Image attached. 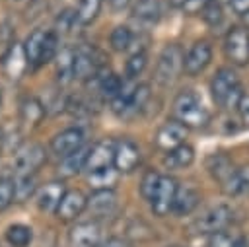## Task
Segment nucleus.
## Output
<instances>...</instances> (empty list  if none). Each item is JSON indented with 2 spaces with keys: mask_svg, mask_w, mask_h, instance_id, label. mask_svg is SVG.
Instances as JSON below:
<instances>
[{
  "mask_svg": "<svg viewBox=\"0 0 249 247\" xmlns=\"http://www.w3.org/2000/svg\"><path fill=\"white\" fill-rule=\"evenodd\" d=\"M171 115L187 128H202L210 121L208 109L193 89H183L175 95L171 105Z\"/></svg>",
  "mask_w": 249,
  "mask_h": 247,
  "instance_id": "f257e3e1",
  "label": "nucleus"
},
{
  "mask_svg": "<svg viewBox=\"0 0 249 247\" xmlns=\"http://www.w3.org/2000/svg\"><path fill=\"white\" fill-rule=\"evenodd\" d=\"M208 171L214 177V181H218L220 189L226 194H230V196L239 194L247 187V183H249L247 175L241 169H237L233 165V161L226 154H214V156H210L208 158Z\"/></svg>",
  "mask_w": 249,
  "mask_h": 247,
  "instance_id": "f03ea898",
  "label": "nucleus"
},
{
  "mask_svg": "<svg viewBox=\"0 0 249 247\" xmlns=\"http://www.w3.org/2000/svg\"><path fill=\"white\" fill-rule=\"evenodd\" d=\"M210 91H212V99L222 109H237V103L243 95L239 78L231 68H220L214 74L210 82Z\"/></svg>",
  "mask_w": 249,
  "mask_h": 247,
  "instance_id": "7ed1b4c3",
  "label": "nucleus"
},
{
  "mask_svg": "<svg viewBox=\"0 0 249 247\" xmlns=\"http://www.w3.org/2000/svg\"><path fill=\"white\" fill-rule=\"evenodd\" d=\"M185 72V51L177 43H169L161 49L156 64V82L160 86H171L179 74Z\"/></svg>",
  "mask_w": 249,
  "mask_h": 247,
  "instance_id": "20e7f679",
  "label": "nucleus"
},
{
  "mask_svg": "<svg viewBox=\"0 0 249 247\" xmlns=\"http://www.w3.org/2000/svg\"><path fill=\"white\" fill-rule=\"evenodd\" d=\"M233 218V212L226 204H216L208 208L200 218H196L191 226V229L198 235H212L216 231H224Z\"/></svg>",
  "mask_w": 249,
  "mask_h": 247,
  "instance_id": "39448f33",
  "label": "nucleus"
},
{
  "mask_svg": "<svg viewBox=\"0 0 249 247\" xmlns=\"http://www.w3.org/2000/svg\"><path fill=\"white\" fill-rule=\"evenodd\" d=\"M103 70V53L93 45H80L74 58V78L91 80Z\"/></svg>",
  "mask_w": 249,
  "mask_h": 247,
  "instance_id": "423d86ee",
  "label": "nucleus"
},
{
  "mask_svg": "<svg viewBox=\"0 0 249 247\" xmlns=\"http://www.w3.org/2000/svg\"><path fill=\"white\" fill-rule=\"evenodd\" d=\"M224 53L235 66L249 64V31L245 27H231L224 37Z\"/></svg>",
  "mask_w": 249,
  "mask_h": 247,
  "instance_id": "0eeeda50",
  "label": "nucleus"
},
{
  "mask_svg": "<svg viewBox=\"0 0 249 247\" xmlns=\"http://www.w3.org/2000/svg\"><path fill=\"white\" fill-rule=\"evenodd\" d=\"M177 181L169 175H161L160 177V183L150 198V206H152V212L156 216H165L173 210V202H175V194H177Z\"/></svg>",
  "mask_w": 249,
  "mask_h": 247,
  "instance_id": "6e6552de",
  "label": "nucleus"
},
{
  "mask_svg": "<svg viewBox=\"0 0 249 247\" xmlns=\"http://www.w3.org/2000/svg\"><path fill=\"white\" fill-rule=\"evenodd\" d=\"M47 161V152L41 144H29L16 154L14 173L16 175H35L37 169Z\"/></svg>",
  "mask_w": 249,
  "mask_h": 247,
  "instance_id": "1a4fd4ad",
  "label": "nucleus"
},
{
  "mask_svg": "<svg viewBox=\"0 0 249 247\" xmlns=\"http://www.w3.org/2000/svg\"><path fill=\"white\" fill-rule=\"evenodd\" d=\"M0 64H2V72L10 80H19L23 76V72L27 70V66H29V60H27V54H25L23 45H19L16 41L10 43V47L6 49Z\"/></svg>",
  "mask_w": 249,
  "mask_h": 247,
  "instance_id": "9d476101",
  "label": "nucleus"
},
{
  "mask_svg": "<svg viewBox=\"0 0 249 247\" xmlns=\"http://www.w3.org/2000/svg\"><path fill=\"white\" fill-rule=\"evenodd\" d=\"M185 138H187V126L173 119V121L163 123V124L156 130L154 144H156L160 150L169 152V150H173V148L185 144Z\"/></svg>",
  "mask_w": 249,
  "mask_h": 247,
  "instance_id": "9b49d317",
  "label": "nucleus"
},
{
  "mask_svg": "<svg viewBox=\"0 0 249 247\" xmlns=\"http://www.w3.org/2000/svg\"><path fill=\"white\" fill-rule=\"evenodd\" d=\"M82 146H84V132H82L78 126H70V128L60 130V132L53 138V142H51L53 154H54L56 158H60V159H64V158H68L70 154L78 152Z\"/></svg>",
  "mask_w": 249,
  "mask_h": 247,
  "instance_id": "f8f14e48",
  "label": "nucleus"
},
{
  "mask_svg": "<svg viewBox=\"0 0 249 247\" xmlns=\"http://www.w3.org/2000/svg\"><path fill=\"white\" fill-rule=\"evenodd\" d=\"M212 60V47L208 41H196L185 54V74L187 76H198L206 70V66Z\"/></svg>",
  "mask_w": 249,
  "mask_h": 247,
  "instance_id": "ddd939ff",
  "label": "nucleus"
},
{
  "mask_svg": "<svg viewBox=\"0 0 249 247\" xmlns=\"http://www.w3.org/2000/svg\"><path fill=\"white\" fill-rule=\"evenodd\" d=\"M115 140H99L89 148V156L86 161V169L89 171H97V169H105V167H113L115 165Z\"/></svg>",
  "mask_w": 249,
  "mask_h": 247,
  "instance_id": "4468645a",
  "label": "nucleus"
},
{
  "mask_svg": "<svg viewBox=\"0 0 249 247\" xmlns=\"http://www.w3.org/2000/svg\"><path fill=\"white\" fill-rule=\"evenodd\" d=\"M140 163V148L134 140L123 138L115 146V169L119 173H130Z\"/></svg>",
  "mask_w": 249,
  "mask_h": 247,
  "instance_id": "2eb2a0df",
  "label": "nucleus"
},
{
  "mask_svg": "<svg viewBox=\"0 0 249 247\" xmlns=\"http://www.w3.org/2000/svg\"><path fill=\"white\" fill-rule=\"evenodd\" d=\"M70 247H99L101 243V228L93 222H82L76 224L68 233Z\"/></svg>",
  "mask_w": 249,
  "mask_h": 247,
  "instance_id": "dca6fc26",
  "label": "nucleus"
},
{
  "mask_svg": "<svg viewBox=\"0 0 249 247\" xmlns=\"http://www.w3.org/2000/svg\"><path fill=\"white\" fill-rule=\"evenodd\" d=\"M86 208H88V196L82 191H66V194L62 196L56 208V216L62 222H70L76 220Z\"/></svg>",
  "mask_w": 249,
  "mask_h": 247,
  "instance_id": "f3484780",
  "label": "nucleus"
},
{
  "mask_svg": "<svg viewBox=\"0 0 249 247\" xmlns=\"http://www.w3.org/2000/svg\"><path fill=\"white\" fill-rule=\"evenodd\" d=\"M89 214L97 220L109 218L117 212V196L113 191H93L91 196H88V208Z\"/></svg>",
  "mask_w": 249,
  "mask_h": 247,
  "instance_id": "a211bd4d",
  "label": "nucleus"
},
{
  "mask_svg": "<svg viewBox=\"0 0 249 247\" xmlns=\"http://www.w3.org/2000/svg\"><path fill=\"white\" fill-rule=\"evenodd\" d=\"M66 194V189L62 185V181H51L47 185H43L37 191V206L43 212H56L62 196Z\"/></svg>",
  "mask_w": 249,
  "mask_h": 247,
  "instance_id": "6ab92c4d",
  "label": "nucleus"
},
{
  "mask_svg": "<svg viewBox=\"0 0 249 247\" xmlns=\"http://www.w3.org/2000/svg\"><path fill=\"white\" fill-rule=\"evenodd\" d=\"M47 115V107L43 101H39L37 97H25L23 103H21V109H19V121H21V126L23 128H35L43 117Z\"/></svg>",
  "mask_w": 249,
  "mask_h": 247,
  "instance_id": "aec40b11",
  "label": "nucleus"
},
{
  "mask_svg": "<svg viewBox=\"0 0 249 247\" xmlns=\"http://www.w3.org/2000/svg\"><path fill=\"white\" fill-rule=\"evenodd\" d=\"M45 39H47V31L45 29H35L29 33V37L23 43L29 66L37 68L43 64V49H45Z\"/></svg>",
  "mask_w": 249,
  "mask_h": 247,
  "instance_id": "412c9836",
  "label": "nucleus"
},
{
  "mask_svg": "<svg viewBox=\"0 0 249 247\" xmlns=\"http://www.w3.org/2000/svg\"><path fill=\"white\" fill-rule=\"evenodd\" d=\"M198 200H200V196H198L196 189H193V187H179L171 212L177 214V216H187V214H191L198 206Z\"/></svg>",
  "mask_w": 249,
  "mask_h": 247,
  "instance_id": "4be33fe9",
  "label": "nucleus"
},
{
  "mask_svg": "<svg viewBox=\"0 0 249 247\" xmlns=\"http://www.w3.org/2000/svg\"><path fill=\"white\" fill-rule=\"evenodd\" d=\"M160 16H161L160 0H136V4L132 6V18L144 25L156 23Z\"/></svg>",
  "mask_w": 249,
  "mask_h": 247,
  "instance_id": "5701e85b",
  "label": "nucleus"
},
{
  "mask_svg": "<svg viewBox=\"0 0 249 247\" xmlns=\"http://www.w3.org/2000/svg\"><path fill=\"white\" fill-rule=\"evenodd\" d=\"M193 159H195V150H193V146L181 144V146H177V148L165 152L163 163H165V167H169V169H185V167H189V165L193 163Z\"/></svg>",
  "mask_w": 249,
  "mask_h": 247,
  "instance_id": "b1692460",
  "label": "nucleus"
},
{
  "mask_svg": "<svg viewBox=\"0 0 249 247\" xmlns=\"http://www.w3.org/2000/svg\"><path fill=\"white\" fill-rule=\"evenodd\" d=\"M91 148V146H89ZM89 148L82 146L78 152L70 154L68 158H64L58 165V173L62 177H74L76 173H80L82 169H86V161H88V156H89Z\"/></svg>",
  "mask_w": 249,
  "mask_h": 247,
  "instance_id": "393cba45",
  "label": "nucleus"
},
{
  "mask_svg": "<svg viewBox=\"0 0 249 247\" xmlns=\"http://www.w3.org/2000/svg\"><path fill=\"white\" fill-rule=\"evenodd\" d=\"M95 80H97V89H99V93H101L103 97L111 99V101L121 93L123 84H124L117 74H113V72H109V70H105V68L95 76Z\"/></svg>",
  "mask_w": 249,
  "mask_h": 247,
  "instance_id": "a878e982",
  "label": "nucleus"
},
{
  "mask_svg": "<svg viewBox=\"0 0 249 247\" xmlns=\"http://www.w3.org/2000/svg\"><path fill=\"white\" fill-rule=\"evenodd\" d=\"M117 181H119V171L115 167H105L88 173V183L91 185L93 191H113Z\"/></svg>",
  "mask_w": 249,
  "mask_h": 247,
  "instance_id": "bb28decb",
  "label": "nucleus"
},
{
  "mask_svg": "<svg viewBox=\"0 0 249 247\" xmlns=\"http://www.w3.org/2000/svg\"><path fill=\"white\" fill-rule=\"evenodd\" d=\"M74 58H76V49L64 47L56 54V78L60 84H68L74 80Z\"/></svg>",
  "mask_w": 249,
  "mask_h": 247,
  "instance_id": "cd10ccee",
  "label": "nucleus"
},
{
  "mask_svg": "<svg viewBox=\"0 0 249 247\" xmlns=\"http://www.w3.org/2000/svg\"><path fill=\"white\" fill-rule=\"evenodd\" d=\"M6 239L12 247H29L33 239V229L25 224H14L6 229Z\"/></svg>",
  "mask_w": 249,
  "mask_h": 247,
  "instance_id": "c85d7f7f",
  "label": "nucleus"
},
{
  "mask_svg": "<svg viewBox=\"0 0 249 247\" xmlns=\"http://www.w3.org/2000/svg\"><path fill=\"white\" fill-rule=\"evenodd\" d=\"M132 39H134V33L130 31L128 25H117L113 31H111V37H109V43L115 51L123 53V51H128V47L132 45Z\"/></svg>",
  "mask_w": 249,
  "mask_h": 247,
  "instance_id": "c756f323",
  "label": "nucleus"
},
{
  "mask_svg": "<svg viewBox=\"0 0 249 247\" xmlns=\"http://www.w3.org/2000/svg\"><path fill=\"white\" fill-rule=\"evenodd\" d=\"M101 10V0H80V6L76 10V19L78 25H88L91 23Z\"/></svg>",
  "mask_w": 249,
  "mask_h": 247,
  "instance_id": "7c9ffc66",
  "label": "nucleus"
},
{
  "mask_svg": "<svg viewBox=\"0 0 249 247\" xmlns=\"http://www.w3.org/2000/svg\"><path fill=\"white\" fill-rule=\"evenodd\" d=\"M146 64H148V54H146V51H134V53L128 56L126 64H124V76H126V80H134L136 76H140V74L144 72Z\"/></svg>",
  "mask_w": 249,
  "mask_h": 247,
  "instance_id": "2f4dec72",
  "label": "nucleus"
},
{
  "mask_svg": "<svg viewBox=\"0 0 249 247\" xmlns=\"http://www.w3.org/2000/svg\"><path fill=\"white\" fill-rule=\"evenodd\" d=\"M16 187V200L23 202L35 193V175H16L14 177Z\"/></svg>",
  "mask_w": 249,
  "mask_h": 247,
  "instance_id": "473e14b6",
  "label": "nucleus"
},
{
  "mask_svg": "<svg viewBox=\"0 0 249 247\" xmlns=\"http://www.w3.org/2000/svg\"><path fill=\"white\" fill-rule=\"evenodd\" d=\"M152 93H150V86L148 84H136L134 89H132V95H130V107H128V113H140L146 103L150 101Z\"/></svg>",
  "mask_w": 249,
  "mask_h": 247,
  "instance_id": "72a5a7b5",
  "label": "nucleus"
},
{
  "mask_svg": "<svg viewBox=\"0 0 249 247\" xmlns=\"http://www.w3.org/2000/svg\"><path fill=\"white\" fill-rule=\"evenodd\" d=\"M160 173L158 171H146L144 175H142V181H140V194H142V198L144 200H148L150 202V198H152V194H154V191H156V187H158V183H160Z\"/></svg>",
  "mask_w": 249,
  "mask_h": 247,
  "instance_id": "f704fd0d",
  "label": "nucleus"
},
{
  "mask_svg": "<svg viewBox=\"0 0 249 247\" xmlns=\"http://www.w3.org/2000/svg\"><path fill=\"white\" fill-rule=\"evenodd\" d=\"M12 200H16V187H14V179L10 177H2L0 179V212L6 210Z\"/></svg>",
  "mask_w": 249,
  "mask_h": 247,
  "instance_id": "c9c22d12",
  "label": "nucleus"
},
{
  "mask_svg": "<svg viewBox=\"0 0 249 247\" xmlns=\"http://www.w3.org/2000/svg\"><path fill=\"white\" fill-rule=\"evenodd\" d=\"M202 18H204V21L206 23H210V25H218L220 21H222V6H220V2L218 0H206V4H204V8H202Z\"/></svg>",
  "mask_w": 249,
  "mask_h": 247,
  "instance_id": "e433bc0d",
  "label": "nucleus"
},
{
  "mask_svg": "<svg viewBox=\"0 0 249 247\" xmlns=\"http://www.w3.org/2000/svg\"><path fill=\"white\" fill-rule=\"evenodd\" d=\"M74 25H78L76 10H70V8L62 10V12H60V16L56 18V29H58L60 33H68Z\"/></svg>",
  "mask_w": 249,
  "mask_h": 247,
  "instance_id": "4c0bfd02",
  "label": "nucleus"
},
{
  "mask_svg": "<svg viewBox=\"0 0 249 247\" xmlns=\"http://www.w3.org/2000/svg\"><path fill=\"white\" fill-rule=\"evenodd\" d=\"M233 237L226 231H216L208 235V247H233Z\"/></svg>",
  "mask_w": 249,
  "mask_h": 247,
  "instance_id": "58836bf2",
  "label": "nucleus"
},
{
  "mask_svg": "<svg viewBox=\"0 0 249 247\" xmlns=\"http://www.w3.org/2000/svg\"><path fill=\"white\" fill-rule=\"evenodd\" d=\"M237 115L243 126H249V93H243L237 103Z\"/></svg>",
  "mask_w": 249,
  "mask_h": 247,
  "instance_id": "ea45409f",
  "label": "nucleus"
},
{
  "mask_svg": "<svg viewBox=\"0 0 249 247\" xmlns=\"http://www.w3.org/2000/svg\"><path fill=\"white\" fill-rule=\"evenodd\" d=\"M228 4L235 14H249V0H228Z\"/></svg>",
  "mask_w": 249,
  "mask_h": 247,
  "instance_id": "a19ab883",
  "label": "nucleus"
},
{
  "mask_svg": "<svg viewBox=\"0 0 249 247\" xmlns=\"http://www.w3.org/2000/svg\"><path fill=\"white\" fill-rule=\"evenodd\" d=\"M101 247H132L126 239H121V237H111V239H107Z\"/></svg>",
  "mask_w": 249,
  "mask_h": 247,
  "instance_id": "79ce46f5",
  "label": "nucleus"
},
{
  "mask_svg": "<svg viewBox=\"0 0 249 247\" xmlns=\"http://www.w3.org/2000/svg\"><path fill=\"white\" fill-rule=\"evenodd\" d=\"M107 2H109V6H111L113 12H123L130 4V0H107Z\"/></svg>",
  "mask_w": 249,
  "mask_h": 247,
  "instance_id": "37998d69",
  "label": "nucleus"
},
{
  "mask_svg": "<svg viewBox=\"0 0 249 247\" xmlns=\"http://www.w3.org/2000/svg\"><path fill=\"white\" fill-rule=\"evenodd\" d=\"M233 247H249V243H247L245 237H237V239L233 241Z\"/></svg>",
  "mask_w": 249,
  "mask_h": 247,
  "instance_id": "c03bdc74",
  "label": "nucleus"
},
{
  "mask_svg": "<svg viewBox=\"0 0 249 247\" xmlns=\"http://www.w3.org/2000/svg\"><path fill=\"white\" fill-rule=\"evenodd\" d=\"M187 2H189V0H169V4H171L173 8H185Z\"/></svg>",
  "mask_w": 249,
  "mask_h": 247,
  "instance_id": "a18cd8bd",
  "label": "nucleus"
},
{
  "mask_svg": "<svg viewBox=\"0 0 249 247\" xmlns=\"http://www.w3.org/2000/svg\"><path fill=\"white\" fill-rule=\"evenodd\" d=\"M4 140H6V138H4V130L0 128V152H2V148H4Z\"/></svg>",
  "mask_w": 249,
  "mask_h": 247,
  "instance_id": "49530a36",
  "label": "nucleus"
},
{
  "mask_svg": "<svg viewBox=\"0 0 249 247\" xmlns=\"http://www.w3.org/2000/svg\"><path fill=\"white\" fill-rule=\"evenodd\" d=\"M0 105H2V88H0Z\"/></svg>",
  "mask_w": 249,
  "mask_h": 247,
  "instance_id": "de8ad7c7",
  "label": "nucleus"
},
{
  "mask_svg": "<svg viewBox=\"0 0 249 247\" xmlns=\"http://www.w3.org/2000/svg\"><path fill=\"white\" fill-rule=\"evenodd\" d=\"M169 247H179V245H169Z\"/></svg>",
  "mask_w": 249,
  "mask_h": 247,
  "instance_id": "09e8293b",
  "label": "nucleus"
}]
</instances>
